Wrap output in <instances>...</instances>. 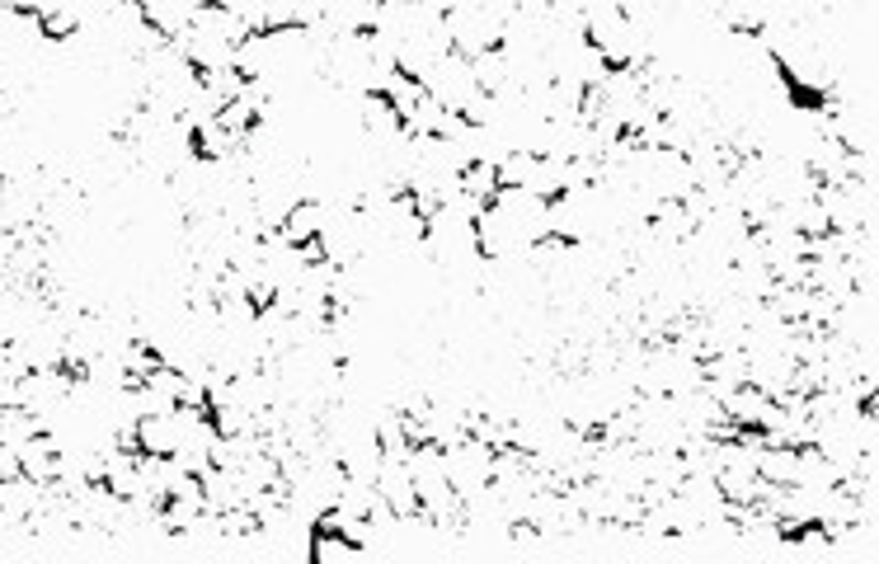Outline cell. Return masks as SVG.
<instances>
[{
    "mask_svg": "<svg viewBox=\"0 0 879 564\" xmlns=\"http://www.w3.org/2000/svg\"><path fill=\"white\" fill-rule=\"evenodd\" d=\"M20 470L29 475L33 485H52V480H57V437H52V433H33L29 443L20 447Z\"/></svg>",
    "mask_w": 879,
    "mask_h": 564,
    "instance_id": "6da1fadb",
    "label": "cell"
},
{
    "mask_svg": "<svg viewBox=\"0 0 879 564\" xmlns=\"http://www.w3.org/2000/svg\"><path fill=\"white\" fill-rule=\"evenodd\" d=\"M470 70H476V85H480L485 95H499V90H508V85H513V62H508L503 47L476 52V57H470Z\"/></svg>",
    "mask_w": 879,
    "mask_h": 564,
    "instance_id": "7a4b0ae2",
    "label": "cell"
},
{
    "mask_svg": "<svg viewBox=\"0 0 879 564\" xmlns=\"http://www.w3.org/2000/svg\"><path fill=\"white\" fill-rule=\"evenodd\" d=\"M137 443H142V452L170 456L174 447H180V423H174V410H170V414H146V419H137Z\"/></svg>",
    "mask_w": 879,
    "mask_h": 564,
    "instance_id": "3957f363",
    "label": "cell"
},
{
    "mask_svg": "<svg viewBox=\"0 0 879 564\" xmlns=\"http://www.w3.org/2000/svg\"><path fill=\"white\" fill-rule=\"evenodd\" d=\"M236 503H245L236 470L213 466L203 475V508H207V513H226V508H236Z\"/></svg>",
    "mask_w": 879,
    "mask_h": 564,
    "instance_id": "277c9868",
    "label": "cell"
},
{
    "mask_svg": "<svg viewBox=\"0 0 879 564\" xmlns=\"http://www.w3.org/2000/svg\"><path fill=\"white\" fill-rule=\"evenodd\" d=\"M367 551L358 541H348L344 532H311V541H306V560H315V564H339V560H362Z\"/></svg>",
    "mask_w": 879,
    "mask_h": 564,
    "instance_id": "5b68a950",
    "label": "cell"
},
{
    "mask_svg": "<svg viewBox=\"0 0 879 564\" xmlns=\"http://www.w3.org/2000/svg\"><path fill=\"white\" fill-rule=\"evenodd\" d=\"M456 188L470 193V198H480V203H489V198L499 193V170H495V161H466L462 170H456Z\"/></svg>",
    "mask_w": 879,
    "mask_h": 564,
    "instance_id": "8992f818",
    "label": "cell"
},
{
    "mask_svg": "<svg viewBox=\"0 0 879 564\" xmlns=\"http://www.w3.org/2000/svg\"><path fill=\"white\" fill-rule=\"evenodd\" d=\"M198 85L207 95H213L217 104H231V99H240V90H245V76L236 66H207V70H198Z\"/></svg>",
    "mask_w": 879,
    "mask_h": 564,
    "instance_id": "52a82bcc",
    "label": "cell"
},
{
    "mask_svg": "<svg viewBox=\"0 0 879 564\" xmlns=\"http://www.w3.org/2000/svg\"><path fill=\"white\" fill-rule=\"evenodd\" d=\"M33 433H39V423H33L24 404H6L0 410V447H24Z\"/></svg>",
    "mask_w": 879,
    "mask_h": 564,
    "instance_id": "ba28073f",
    "label": "cell"
},
{
    "mask_svg": "<svg viewBox=\"0 0 879 564\" xmlns=\"http://www.w3.org/2000/svg\"><path fill=\"white\" fill-rule=\"evenodd\" d=\"M296 254H302V263H325L329 259V245H325L321 231H315V236H306L302 245H296Z\"/></svg>",
    "mask_w": 879,
    "mask_h": 564,
    "instance_id": "9c48e42d",
    "label": "cell"
},
{
    "mask_svg": "<svg viewBox=\"0 0 879 564\" xmlns=\"http://www.w3.org/2000/svg\"><path fill=\"white\" fill-rule=\"evenodd\" d=\"M20 470V447H0V480H14Z\"/></svg>",
    "mask_w": 879,
    "mask_h": 564,
    "instance_id": "30bf717a",
    "label": "cell"
}]
</instances>
